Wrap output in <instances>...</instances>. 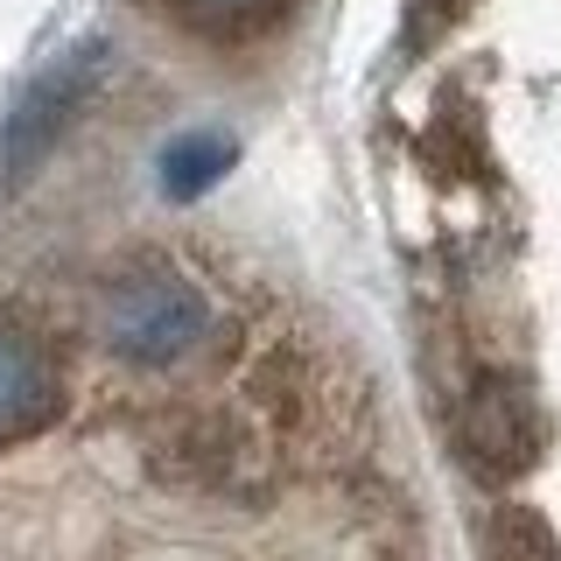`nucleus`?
Listing matches in <instances>:
<instances>
[{"label":"nucleus","instance_id":"0eeeda50","mask_svg":"<svg viewBox=\"0 0 561 561\" xmlns=\"http://www.w3.org/2000/svg\"><path fill=\"white\" fill-rule=\"evenodd\" d=\"M162 8L204 43H260L295 14V0H162Z\"/></svg>","mask_w":561,"mask_h":561},{"label":"nucleus","instance_id":"6e6552de","mask_svg":"<svg viewBox=\"0 0 561 561\" xmlns=\"http://www.w3.org/2000/svg\"><path fill=\"white\" fill-rule=\"evenodd\" d=\"M484 561H561V540L554 526L534 513V505L505 499L491 505V526H484Z\"/></svg>","mask_w":561,"mask_h":561},{"label":"nucleus","instance_id":"f03ea898","mask_svg":"<svg viewBox=\"0 0 561 561\" xmlns=\"http://www.w3.org/2000/svg\"><path fill=\"white\" fill-rule=\"evenodd\" d=\"M148 470L169 491H204V499H260L267 491V449L239 414H169L148 435Z\"/></svg>","mask_w":561,"mask_h":561},{"label":"nucleus","instance_id":"f257e3e1","mask_svg":"<svg viewBox=\"0 0 561 561\" xmlns=\"http://www.w3.org/2000/svg\"><path fill=\"white\" fill-rule=\"evenodd\" d=\"M92 330L119 365H134V373H169V365L197 358V351L218 337V309H210V295L183 267L134 260V267L99 280Z\"/></svg>","mask_w":561,"mask_h":561},{"label":"nucleus","instance_id":"39448f33","mask_svg":"<svg viewBox=\"0 0 561 561\" xmlns=\"http://www.w3.org/2000/svg\"><path fill=\"white\" fill-rule=\"evenodd\" d=\"M64 408H70V393H64V373L49 358V344L0 316V449L43 435Z\"/></svg>","mask_w":561,"mask_h":561},{"label":"nucleus","instance_id":"423d86ee","mask_svg":"<svg viewBox=\"0 0 561 561\" xmlns=\"http://www.w3.org/2000/svg\"><path fill=\"white\" fill-rule=\"evenodd\" d=\"M232 162H239V140L225 127H190V134H175L169 148L154 154V183H162L169 204H197Z\"/></svg>","mask_w":561,"mask_h":561},{"label":"nucleus","instance_id":"7ed1b4c3","mask_svg":"<svg viewBox=\"0 0 561 561\" xmlns=\"http://www.w3.org/2000/svg\"><path fill=\"white\" fill-rule=\"evenodd\" d=\"M105 70H113V43L105 35H78L70 49H57L43 70H35V84L22 99H14L8 127H0V169L8 175H28L35 162H43L57 140L78 127L84 113H92Z\"/></svg>","mask_w":561,"mask_h":561},{"label":"nucleus","instance_id":"20e7f679","mask_svg":"<svg viewBox=\"0 0 561 561\" xmlns=\"http://www.w3.org/2000/svg\"><path fill=\"white\" fill-rule=\"evenodd\" d=\"M456 443H463V463L478 470L484 484H519L526 470L540 463V443H548V421H540L534 386L513 379V373H484L463 393Z\"/></svg>","mask_w":561,"mask_h":561}]
</instances>
